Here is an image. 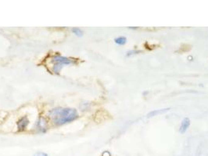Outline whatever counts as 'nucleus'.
<instances>
[{
  "instance_id": "nucleus-11",
  "label": "nucleus",
  "mask_w": 208,
  "mask_h": 156,
  "mask_svg": "<svg viewBox=\"0 0 208 156\" xmlns=\"http://www.w3.org/2000/svg\"><path fill=\"white\" fill-rule=\"evenodd\" d=\"M102 156H111V154H110V153L109 152V151H104L103 153H102Z\"/></svg>"
},
{
  "instance_id": "nucleus-9",
  "label": "nucleus",
  "mask_w": 208,
  "mask_h": 156,
  "mask_svg": "<svg viewBox=\"0 0 208 156\" xmlns=\"http://www.w3.org/2000/svg\"><path fill=\"white\" fill-rule=\"evenodd\" d=\"M141 53V51H135V50H134V51H129L128 53H127V56H132V55H135V54H138V53Z\"/></svg>"
},
{
  "instance_id": "nucleus-2",
  "label": "nucleus",
  "mask_w": 208,
  "mask_h": 156,
  "mask_svg": "<svg viewBox=\"0 0 208 156\" xmlns=\"http://www.w3.org/2000/svg\"><path fill=\"white\" fill-rule=\"evenodd\" d=\"M51 63H53L52 71L55 74H60V70L64 66V65H72L75 64V60L68 57L62 56L60 55H57L52 57Z\"/></svg>"
},
{
  "instance_id": "nucleus-5",
  "label": "nucleus",
  "mask_w": 208,
  "mask_h": 156,
  "mask_svg": "<svg viewBox=\"0 0 208 156\" xmlns=\"http://www.w3.org/2000/svg\"><path fill=\"white\" fill-rule=\"evenodd\" d=\"M190 126V120L189 118H185L184 120L182 121V124H181L180 128H179V132L180 134H183L185 133L187 131L189 127Z\"/></svg>"
},
{
  "instance_id": "nucleus-4",
  "label": "nucleus",
  "mask_w": 208,
  "mask_h": 156,
  "mask_svg": "<svg viewBox=\"0 0 208 156\" xmlns=\"http://www.w3.org/2000/svg\"><path fill=\"white\" fill-rule=\"evenodd\" d=\"M29 124V120L27 116H24L20 119L16 123L17 125V130L18 131H24L27 129V126Z\"/></svg>"
},
{
  "instance_id": "nucleus-1",
  "label": "nucleus",
  "mask_w": 208,
  "mask_h": 156,
  "mask_svg": "<svg viewBox=\"0 0 208 156\" xmlns=\"http://www.w3.org/2000/svg\"><path fill=\"white\" fill-rule=\"evenodd\" d=\"M49 117L55 125L62 126L78 118V113L72 108L57 107L49 111Z\"/></svg>"
},
{
  "instance_id": "nucleus-8",
  "label": "nucleus",
  "mask_w": 208,
  "mask_h": 156,
  "mask_svg": "<svg viewBox=\"0 0 208 156\" xmlns=\"http://www.w3.org/2000/svg\"><path fill=\"white\" fill-rule=\"evenodd\" d=\"M71 31L73 34H75L76 36L78 37H81L83 35V31L82 30H81L80 28H78V27H74L71 29Z\"/></svg>"
},
{
  "instance_id": "nucleus-10",
  "label": "nucleus",
  "mask_w": 208,
  "mask_h": 156,
  "mask_svg": "<svg viewBox=\"0 0 208 156\" xmlns=\"http://www.w3.org/2000/svg\"><path fill=\"white\" fill-rule=\"evenodd\" d=\"M33 156H49L48 155L47 153H45V152H38L36 153V154H35Z\"/></svg>"
},
{
  "instance_id": "nucleus-3",
  "label": "nucleus",
  "mask_w": 208,
  "mask_h": 156,
  "mask_svg": "<svg viewBox=\"0 0 208 156\" xmlns=\"http://www.w3.org/2000/svg\"><path fill=\"white\" fill-rule=\"evenodd\" d=\"M47 127H48V123L46 121V120L44 117L40 116L38 118V121L36 122L35 124V129L36 130V131L38 133H41V134H45V133L47 131Z\"/></svg>"
},
{
  "instance_id": "nucleus-6",
  "label": "nucleus",
  "mask_w": 208,
  "mask_h": 156,
  "mask_svg": "<svg viewBox=\"0 0 208 156\" xmlns=\"http://www.w3.org/2000/svg\"><path fill=\"white\" fill-rule=\"evenodd\" d=\"M169 109H158V110L152 111V112H150V113H149L147 114V118H150V117H153V116H157V115L166 113V112H168Z\"/></svg>"
},
{
  "instance_id": "nucleus-7",
  "label": "nucleus",
  "mask_w": 208,
  "mask_h": 156,
  "mask_svg": "<svg viewBox=\"0 0 208 156\" xmlns=\"http://www.w3.org/2000/svg\"><path fill=\"white\" fill-rule=\"evenodd\" d=\"M114 42L118 46H124L127 42V38L125 37H118L115 38Z\"/></svg>"
}]
</instances>
